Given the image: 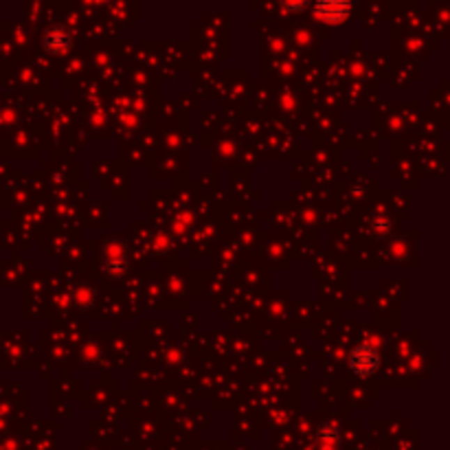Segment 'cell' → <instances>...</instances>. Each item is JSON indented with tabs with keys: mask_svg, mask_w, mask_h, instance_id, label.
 <instances>
[{
	"mask_svg": "<svg viewBox=\"0 0 450 450\" xmlns=\"http://www.w3.org/2000/svg\"><path fill=\"white\" fill-rule=\"evenodd\" d=\"M127 270V257L123 244H110L106 251V272L108 274H123Z\"/></svg>",
	"mask_w": 450,
	"mask_h": 450,
	"instance_id": "5b68a950",
	"label": "cell"
},
{
	"mask_svg": "<svg viewBox=\"0 0 450 450\" xmlns=\"http://www.w3.org/2000/svg\"><path fill=\"white\" fill-rule=\"evenodd\" d=\"M316 444L321 450H336L341 444V426L336 422H325L316 428Z\"/></svg>",
	"mask_w": 450,
	"mask_h": 450,
	"instance_id": "277c9868",
	"label": "cell"
},
{
	"mask_svg": "<svg viewBox=\"0 0 450 450\" xmlns=\"http://www.w3.org/2000/svg\"><path fill=\"white\" fill-rule=\"evenodd\" d=\"M382 358L380 352L371 343H360L350 352V369L358 378H369L380 369Z\"/></svg>",
	"mask_w": 450,
	"mask_h": 450,
	"instance_id": "6da1fadb",
	"label": "cell"
},
{
	"mask_svg": "<svg viewBox=\"0 0 450 450\" xmlns=\"http://www.w3.org/2000/svg\"><path fill=\"white\" fill-rule=\"evenodd\" d=\"M93 299H95V290H93V286L82 284V286H77V288H75V303H77V306H91Z\"/></svg>",
	"mask_w": 450,
	"mask_h": 450,
	"instance_id": "8992f818",
	"label": "cell"
},
{
	"mask_svg": "<svg viewBox=\"0 0 450 450\" xmlns=\"http://www.w3.org/2000/svg\"><path fill=\"white\" fill-rule=\"evenodd\" d=\"M352 5L350 3H339V0H321V3L314 5V16L323 22H345L350 18Z\"/></svg>",
	"mask_w": 450,
	"mask_h": 450,
	"instance_id": "7a4b0ae2",
	"label": "cell"
},
{
	"mask_svg": "<svg viewBox=\"0 0 450 450\" xmlns=\"http://www.w3.org/2000/svg\"><path fill=\"white\" fill-rule=\"evenodd\" d=\"M371 228L375 231V233H387V231L391 228V217L389 215H375L371 220Z\"/></svg>",
	"mask_w": 450,
	"mask_h": 450,
	"instance_id": "52a82bcc",
	"label": "cell"
},
{
	"mask_svg": "<svg viewBox=\"0 0 450 450\" xmlns=\"http://www.w3.org/2000/svg\"><path fill=\"white\" fill-rule=\"evenodd\" d=\"M42 45H45V49L53 55H62L66 51H70L72 47V36L68 29L64 26H53L49 29V31L45 33V40H42Z\"/></svg>",
	"mask_w": 450,
	"mask_h": 450,
	"instance_id": "3957f363",
	"label": "cell"
}]
</instances>
